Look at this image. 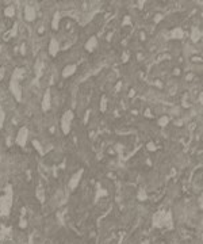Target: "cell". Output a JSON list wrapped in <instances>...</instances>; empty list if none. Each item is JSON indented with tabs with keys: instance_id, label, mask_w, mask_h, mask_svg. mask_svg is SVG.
Masks as SVG:
<instances>
[{
	"instance_id": "1",
	"label": "cell",
	"mask_w": 203,
	"mask_h": 244,
	"mask_svg": "<svg viewBox=\"0 0 203 244\" xmlns=\"http://www.w3.org/2000/svg\"><path fill=\"white\" fill-rule=\"evenodd\" d=\"M14 202V191L10 185L5 187V193L0 197V214L2 216H8L11 213Z\"/></svg>"
},
{
	"instance_id": "2",
	"label": "cell",
	"mask_w": 203,
	"mask_h": 244,
	"mask_svg": "<svg viewBox=\"0 0 203 244\" xmlns=\"http://www.w3.org/2000/svg\"><path fill=\"white\" fill-rule=\"evenodd\" d=\"M73 111L72 110H68L62 114L61 117V130H62L64 134H68L71 132V127H72V121H73Z\"/></svg>"
},
{
	"instance_id": "3",
	"label": "cell",
	"mask_w": 203,
	"mask_h": 244,
	"mask_svg": "<svg viewBox=\"0 0 203 244\" xmlns=\"http://www.w3.org/2000/svg\"><path fill=\"white\" fill-rule=\"evenodd\" d=\"M10 90H11V92H12V95L15 97L16 100L18 102L22 100V90H20V84H19V80H16L15 77H11Z\"/></svg>"
},
{
	"instance_id": "4",
	"label": "cell",
	"mask_w": 203,
	"mask_h": 244,
	"mask_svg": "<svg viewBox=\"0 0 203 244\" xmlns=\"http://www.w3.org/2000/svg\"><path fill=\"white\" fill-rule=\"evenodd\" d=\"M27 140H28V129L26 126H23L20 127L18 134H16V144L20 145V147H25Z\"/></svg>"
},
{
	"instance_id": "5",
	"label": "cell",
	"mask_w": 203,
	"mask_h": 244,
	"mask_svg": "<svg viewBox=\"0 0 203 244\" xmlns=\"http://www.w3.org/2000/svg\"><path fill=\"white\" fill-rule=\"evenodd\" d=\"M83 174H84V170L81 168V170H79L76 174L72 175V178L69 179V188H71V190H75V188L79 186L81 178H83Z\"/></svg>"
},
{
	"instance_id": "6",
	"label": "cell",
	"mask_w": 203,
	"mask_h": 244,
	"mask_svg": "<svg viewBox=\"0 0 203 244\" xmlns=\"http://www.w3.org/2000/svg\"><path fill=\"white\" fill-rule=\"evenodd\" d=\"M52 107V92L50 90H46L42 98V110L43 111H49Z\"/></svg>"
},
{
	"instance_id": "7",
	"label": "cell",
	"mask_w": 203,
	"mask_h": 244,
	"mask_svg": "<svg viewBox=\"0 0 203 244\" xmlns=\"http://www.w3.org/2000/svg\"><path fill=\"white\" fill-rule=\"evenodd\" d=\"M37 14H35V8L31 7L30 4H26L25 7V19L27 20V22H33L34 19H35Z\"/></svg>"
},
{
	"instance_id": "8",
	"label": "cell",
	"mask_w": 203,
	"mask_h": 244,
	"mask_svg": "<svg viewBox=\"0 0 203 244\" xmlns=\"http://www.w3.org/2000/svg\"><path fill=\"white\" fill-rule=\"evenodd\" d=\"M60 50V43L58 41L56 38H52L50 39V43H49V53H50V56H57V53H58Z\"/></svg>"
},
{
	"instance_id": "9",
	"label": "cell",
	"mask_w": 203,
	"mask_h": 244,
	"mask_svg": "<svg viewBox=\"0 0 203 244\" xmlns=\"http://www.w3.org/2000/svg\"><path fill=\"white\" fill-rule=\"evenodd\" d=\"M76 69H77V66L75 65V64H69V65H66L65 68L62 69V77H69V76H72V75L76 72Z\"/></svg>"
},
{
	"instance_id": "10",
	"label": "cell",
	"mask_w": 203,
	"mask_h": 244,
	"mask_svg": "<svg viewBox=\"0 0 203 244\" xmlns=\"http://www.w3.org/2000/svg\"><path fill=\"white\" fill-rule=\"evenodd\" d=\"M96 46H98V39H96V37H91L88 41H87V43H85V49L88 52H94L95 49H96Z\"/></svg>"
},
{
	"instance_id": "11",
	"label": "cell",
	"mask_w": 203,
	"mask_h": 244,
	"mask_svg": "<svg viewBox=\"0 0 203 244\" xmlns=\"http://www.w3.org/2000/svg\"><path fill=\"white\" fill-rule=\"evenodd\" d=\"M171 37L172 38H176V39H181L184 37V31H183L181 27H176L171 31Z\"/></svg>"
},
{
	"instance_id": "12",
	"label": "cell",
	"mask_w": 203,
	"mask_h": 244,
	"mask_svg": "<svg viewBox=\"0 0 203 244\" xmlns=\"http://www.w3.org/2000/svg\"><path fill=\"white\" fill-rule=\"evenodd\" d=\"M201 30H199L198 27H192V31H191V41H192L194 43H196L199 39H201Z\"/></svg>"
},
{
	"instance_id": "13",
	"label": "cell",
	"mask_w": 203,
	"mask_h": 244,
	"mask_svg": "<svg viewBox=\"0 0 203 244\" xmlns=\"http://www.w3.org/2000/svg\"><path fill=\"white\" fill-rule=\"evenodd\" d=\"M60 19H61V14L60 12H56L53 16V20H52V29L53 30H57L60 26Z\"/></svg>"
},
{
	"instance_id": "14",
	"label": "cell",
	"mask_w": 203,
	"mask_h": 244,
	"mask_svg": "<svg viewBox=\"0 0 203 244\" xmlns=\"http://www.w3.org/2000/svg\"><path fill=\"white\" fill-rule=\"evenodd\" d=\"M42 66H43L42 61H37V64H35V75H37V79H39L41 75H42Z\"/></svg>"
},
{
	"instance_id": "15",
	"label": "cell",
	"mask_w": 203,
	"mask_h": 244,
	"mask_svg": "<svg viewBox=\"0 0 203 244\" xmlns=\"http://www.w3.org/2000/svg\"><path fill=\"white\" fill-rule=\"evenodd\" d=\"M37 198H38L41 202L45 201V194H43V187L42 186H38V187H37Z\"/></svg>"
},
{
	"instance_id": "16",
	"label": "cell",
	"mask_w": 203,
	"mask_h": 244,
	"mask_svg": "<svg viewBox=\"0 0 203 244\" xmlns=\"http://www.w3.org/2000/svg\"><path fill=\"white\" fill-rule=\"evenodd\" d=\"M4 121H5V111H4V109H3V106L0 104V129H2L3 125H4Z\"/></svg>"
},
{
	"instance_id": "17",
	"label": "cell",
	"mask_w": 203,
	"mask_h": 244,
	"mask_svg": "<svg viewBox=\"0 0 203 244\" xmlns=\"http://www.w3.org/2000/svg\"><path fill=\"white\" fill-rule=\"evenodd\" d=\"M4 14L7 16H14L15 15V7H14V5H8V7L4 10Z\"/></svg>"
},
{
	"instance_id": "18",
	"label": "cell",
	"mask_w": 203,
	"mask_h": 244,
	"mask_svg": "<svg viewBox=\"0 0 203 244\" xmlns=\"http://www.w3.org/2000/svg\"><path fill=\"white\" fill-rule=\"evenodd\" d=\"M107 110V98L106 97H102V100H100V111H106Z\"/></svg>"
},
{
	"instance_id": "19",
	"label": "cell",
	"mask_w": 203,
	"mask_h": 244,
	"mask_svg": "<svg viewBox=\"0 0 203 244\" xmlns=\"http://www.w3.org/2000/svg\"><path fill=\"white\" fill-rule=\"evenodd\" d=\"M146 198H148V195L144 191V188H140V190H138V199H140V201H145Z\"/></svg>"
},
{
	"instance_id": "20",
	"label": "cell",
	"mask_w": 203,
	"mask_h": 244,
	"mask_svg": "<svg viewBox=\"0 0 203 244\" xmlns=\"http://www.w3.org/2000/svg\"><path fill=\"white\" fill-rule=\"evenodd\" d=\"M107 194V191L106 190H103V188L100 187V185H98V193H96V199L99 198V197H103V195H106Z\"/></svg>"
},
{
	"instance_id": "21",
	"label": "cell",
	"mask_w": 203,
	"mask_h": 244,
	"mask_svg": "<svg viewBox=\"0 0 203 244\" xmlns=\"http://www.w3.org/2000/svg\"><path fill=\"white\" fill-rule=\"evenodd\" d=\"M168 122H169V118L168 117H161L160 120H158V125H160V126H167Z\"/></svg>"
},
{
	"instance_id": "22",
	"label": "cell",
	"mask_w": 203,
	"mask_h": 244,
	"mask_svg": "<svg viewBox=\"0 0 203 244\" xmlns=\"http://www.w3.org/2000/svg\"><path fill=\"white\" fill-rule=\"evenodd\" d=\"M33 145H34V148H35V149L41 153V155H43V149H42V147H41V144H39L38 141L34 140V141H33Z\"/></svg>"
},
{
	"instance_id": "23",
	"label": "cell",
	"mask_w": 203,
	"mask_h": 244,
	"mask_svg": "<svg viewBox=\"0 0 203 244\" xmlns=\"http://www.w3.org/2000/svg\"><path fill=\"white\" fill-rule=\"evenodd\" d=\"M16 33H18V23H15V25H14L12 30H11V36L15 37V36H16Z\"/></svg>"
},
{
	"instance_id": "24",
	"label": "cell",
	"mask_w": 203,
	"mask_h": 244,
	"mask_svg": "<svg viewBox=\"0 0 203 244\" xmlns=\"http://www.w3.org/2000/svg\"><path fill=\"white\" fill-rule=\"evenodd\" d=\"M162 18H164V15H162V14H157V15L155 16V23H158Z\"/></svg>"
},
{
	"instance_id": "25",
	"label": "cell",
	"mask_w": 203,
	"mask_h": 244,
	"mask_svg": "<svg viewBox=\"0 0 203 244\" xmlns=\"http://www.w3.org/2000/svg\"><path fill=\"white\" fill-rule=\"evenodd\" d=\"M146 148H148L149 151H155V149H156V145L153 144V142H149V144L146 145Z\"/></svg>"
},
{
	"instance_id": "26",
	"label": "cell",
	"mask_w": 203,
	"mask_h": 244,
	"mask_svg": "<svg viewBox=\"0 0 203 244\" xmlns=\"http://www.w3.org/2000/svg\"><path fill=\"white\" fill-rule=\"evenodd\" d=\"M129 22H130V18H129V16H126V18H125L123 25H125V26H126V25H129Z\"/></svg>"
},
{
	"instance_id": "27",
	"label": "cell",
	"mask_w": 203,
	"mask_h": 244,
	"mask_svg": "<svg viewBox=\"0 0 203 244\" xmlns=\"http://www.w3.org/2000/svg\"><path fill=\"white\" fill-rule=\"evenodd\" d=\"M25 52H26V48H25V45H22V54H25Z\"/></svg>"
},
{
	"instance_id": "28",
	"label": "cell",
	"mask_w": 203,
	"mask_h": 244,
	"mask_svg": "<svg viewBox=\"0 0 203 244\" xmlns=\"http://www.w3.org/2000/svg\"><path fill=\"white\" fill-rule=\"evenodd\" d=\"M123 61H127V53L123 54Z\"/></svg>"
}]
</instances>
